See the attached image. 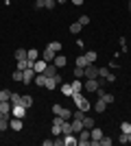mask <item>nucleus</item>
I'll return each mask as SVG.
<instances>
[{"label": "nucleus", "mask_w": 131, "mask_h": 146, "mask_svg": "<svg viewBox=\"0 0 131 146\" xmlns=\"http://www.w3.org/2000/svg\"><path fill=\"white\" fill-rule=\"evenodd\" d=\"M53 146H66V144H63V137H61V140H53Z\"/></svg>", "instance_id": "de8ad7c7"}, {"label": "nucleus", "mask_w": 131, "mask_h": 146, "mask_svg": "<svg viewBox=\"0 0 131 146\" xmlns=\"http://www.w3.org/2000/svg\"><path fill=\"white\" fill-rule=\"evenodd\" d=\"M13 57H15V61H20V59H26V50H24V48H18L15 52H13Z\"/></svg>", "instance_id": "c756f323"}, {"label": "nucleus", "mask_w": 131, "mask_h": 146, "mask_svg": "<svg viewBox=\"0 0 131 146\" xmlns=\"http://www.w3.org/2000/svg\"><path fill=\"white\" fill-rule=\"evenodd\" d=\"M11 116H13V118H24V116H26V107H24V105H13Z\"/></svg>", "instance_id": "9b49d317"}, {"label": "nucleus", "mask_w": 131, "mask_h": 146, "mask_svg": "<svg viewBox=\"0 0 131 146\" xmlns=\"http://www.w3.org/2000/svg\"><path fill=\"white\" fill-rule=\"evenodd\" d=\"M44 76H46V79H50V76H57V74H59V68L55 66V63H48V66H46V70H44Z\"/></svg>", "instance_id": "f8f14e48"}, {"label": "nucleus", "mask_w": 131, "mask_h": 146, "mask_svg": "<svg viewBox=\"0 0 131 146\" xmlns=\"http://www.w3.org/2000/svg\"><path fill=\"white\" fill-rule=\"evenodd\" d=\"M118 144H129V137H127V133H122V131H120V135H118Z\"/></svg>", "instance_id": "37998d69"}, {"label": "nucleus", "mask_w": 131, "mask_h": 146, "mask_svg": "<svg viewBox=\"0 0 131 146\" xmlns=\"http://www.w3.org/2000/svg\"><path fill=\"white\" fill-rule=\"evenodd\" d=\"M53 63H55V66L61 70V68L68 66V57H66V55H59V52H57V57H55V61H53Z\"/></svg>", "instance_id": "4468645a"}, {"label": "nucleus", "mask_w": 131, "mask_h": 146, "mask_svg": "<svg viewBox=\"0 0 131 146\" xmlns=\"http://www.w3.org/2000/svg\"><path fill=\"white\" fill-rule=\"evenodd\" d=\"M76 22H79L81 26H87V24H90V18H87V15H79V18H76Z\"/></svg>", "instance_id": "4c0bfd02"}, {"label": "nucleus", "mask_w": 131, "mask_h": 146, "mask_svg": "<svg viewBox=\"0 0 131 146\" xmlns=\"http://www.w3.org/2000/svg\"><path fill=\"white\" fill-rule=\"evenodd\" d=\"M46 66H48V63H46V61H44L42 57H39V59L35 61V63H33V70H35V74H42L44 70H46Z\"/></svg>", "instance_id": "2eb2a0df"}, {"label": "nucleus", "mask_w": 131, "mask_h": 146, "mask_svg": "<svg viewBox=\"0 0 131 146\" xmlns=\"http://www.w3.org/2000/svg\"><path fill=\"white\" fill-rule=\"evenodd\" d=\"M76 107H79V109H83V111H87V109H90V103H87L85 98H83V100H81L79 105H76Z\"/></svg>", "instance_id": "c03bdc74"}, {"label": "nucleus", "mask_w": 131, "mask_h": 146, "mask_svg": "<svg viewBox=\"0 0 131 146\" xmlns=\"http://www.w3.org/2000/svg\"><path fill=\"white\" fill-rule=\"evenodd\" d=\"M53 113H55V116H61L63 120H72V111L70 109H66V107H61V105H53Z\"/></svg>", "instance_id": "f257e3e1"}, {"label": "nucleus", "mask_w": 131, "mask_h": 146, "mask_svg": "<svg viewBox=\"0 0 131 146\" xmlns=\"http://www.w3.org/2000/svg\"><path fill=\"white\" fill-rule=\"evenodd\" d=\"M83 76H85V79H98V66L90 63V66L83 70Z\"/></svg>", "instance_id": "39448f33"}, {"label": "nucleus", "mask_w": 131, "mask_h": 146, "mask_svg": "<svg viewBox=\"0 0 131 146\" xmlns=\"http://www.w3.org/2000/svg\"><path fill=\"white\" fill-rule=\"evenodd\" d=\"M83 87H85L87 92H96L98 87H103V85H100L98 79H85V85H83Z\"/></svg>", "instance_id": "6e6552de"}, {"label": "nucleus", "mask_w": 131, "mask_h": 146, "mask_svg": "<svg viewBox=\"0 0 131 146\" xmlns=\"http://www.w3.org/2000/svg\"><path fill=\"white\" fill-rule=\"evenodd\" d=\"M33 79H35V70H33V68H29V70H22V83H24V85H31Z\"/></svg>", "instance_id": "423d86ee"}, {"label": "nucleus", "mask_w": 131, "mask_h": 146, "mask_svg": "<svg viewBox=\"0 0 131 146\" xmlns=\"http://www.w3.org/2000/svg\"><path fill=\"white\" fill-rule=\"evenodd\" d=\"M74 63H76L79 68H83V70H85V68L90 66V61L85 59V55H79V57H76V61H74Z\"/></svg>", "instance_id": "412c9836"}, {"label": "nucleus", "mask_w": 131, "mask_h": 146, "mask_svg": "<svg viewBox=\"0 0 131 146\" xmlns=\"http://www.w3.org/2000/svg\"><path fill=\"white\" fill-rule=\"evenodd\" d=\"M9 120H11V116L5 118V120H0V131H7V129H11V127H9Z\"/></svg>", "instance_id": "c9c22d12"}, {"label": "nucleus", "mask_w": 131, "mask_h": 146, "mask_svg": "<svg viewBox=\"0 0 131 146\" xmlns=\"http://www.w3.org/2000/svg\"><path fill=\"white\" fill-rule=\"evenodd\" d=\"M98 76H103L107 83H114V81H116V74L109 72V68H98Z\"/></svg>", "instance_id": "0eeeda50"}, {"label": "nucleus", "mask_w": 131, "mask_h": 146, "mask_svg": "<svg viewBox=\"0 0 131 146\" xmlns=\"http://www.w3.org/2000/svg\"><path fill=\"white\" fill-rule=\"evenodd\" d=\"M11 98V92L9 90H0V100H9Z\"/></svg>", "instance_id": "a19ab883"}, {"label": "nucleus", "mask_w": 131, "mask_h": 146, "mask_svg": "<svg viewBox=\"0 0 131 146\" xmlns=\"http://www.w3.org/2000/svg\"><path fill=\"white\" fill-rule=\"evenodd\" d=\"M22 105H24L26 109H31V105H33V96H29V94H24V96H22Z\"/></svg>", "instance_id": "c85d7f7f"}, {"label": "nucleus", "mask_w": 131, "mask_h": 146, "mask_svg": "<svg viewBox=\"0 0 131 146\" xmlns=\"http://www.w3.org/2000/svg\"><path fill=\"white\" fill-rule=\"evenodd\" d=\"M107 68H109V70H114V68H118V61H116V59H112V61H109V66H107Z\"/></svg>", "instance_id": "49530a36"}, {"label": "nucleus", "mask_w": 131, "mask_h": 146, "mask_svg": "<svg viewBox=\"0 0 131 146\" xmlns=\"http://www.w3.org/2000/svg\"><path fill=\"white\" fill-rule=\"evenodd\" d=\"M96 57H98V52H94V50H87V52H85V59L90 61V63H94V61H96Z\"/></svg>", "instance_id": "2f4dec72"}, {"label": "nucleus", "mask_w": 131, "mask_h": 146, "mask_svg": "<svg viewBox=\"0 0 131 146\" xmlns=\"http://www.w3.org/2000/svg\"><path fill=\"white\" fill-rule=\"evenodd\" d=\"M105 109H107V103L103 100V98H98V100H96V105H94V111H96V113H103Z\"/></svg>", "instance_id": "a211bd4d"}, {"label": "nucleus", "mask_w": 131, "mask_h": 146, "mask_svg": "<svg viewBox=\"0 0 131 146\" xmlns=\"http://www.w3.org/2000/svg\"><path fill=\"white\" fill-rule=\"evenodd\" d=\"M44 2L46 0H35V9H44Z\"/></svg>", "instance_id": "a18cd8bd"}, {"label": "nucleus", "mask_w": 131, "mask_h": 146, "mask_svg": "<svg viewBox=\"0 0 131 146\" xmlns=\"http://www.w3.org/2000/svg\"><path fill=\"white\" fill-rule=\"evenodd\" d=\"M33 83H35L37 87H46V76H44V74H35Z\"/></svg>", "instance_id": "aec40b11"}, {"label": "nucleus", "mask_w": 131, "mask_h": 146, "mask_svg": "<svg viewBox=\"0 0 131 146\" xmlns=\"http://www.w3.org/2000/svg\"><path fill=\"white\" fill-rule=\"evenodd\" d=\"M81 129H83V120H74L72 118V133H79Z\"/></svg>", "instance_id": "393cba45"}, {"label": "nucleus", "mask_w": 131, "mask_h": 146, "mask_svg": "<svg viewBox=\"0 0 131 146\" xmlns=\"http://www.w3.org/2000/svg\"><path fill=\"white\" fill-rule=\"evenodd\" d=\"M9 127H11L13 131H22V127H24V118H13V116H11Z\"/></svg>", "instance_id": "9d476101"}, {"label": "nucleus", "mask_w": 131, "mask_h": 146, "mask_svg": "<svg viewBox=\"0 0 131 146\" xmlns=\"http://www.w3.org/2000/svg\"><path fill=\"white\" fill-rule=\"evenodd\" d=\"M63 144H66V146H76V144H79V137H76V133L63 135Z\"/></svg>", "instance_id": "ddd939ff"}, {"label": "nucleus", "mask_w": 131, "mask_h": 146, "mask_svg": "<svg viewBox=\"0 0 131 146\" xmlns=\"http://www.w3.org/2000/svg\"><path fill=\"white\" fill-rule=\"evenodd\" d=\"M48 46H50V48H53V50H55V52H61V50H63L61 42H48Z\"/></svg>", "instance_id": "473e14b6"}, {"label": "nucleus", "mask_w": 131, "mask_h": 146, "mask_svg": "<svg viewBox=\"0 0 131 146\" xmlns=\"http://www.w3.org/2000/svg\"><path fill=\"white\" fill-rule=\"evenodd\" d=\"M70 2H72V5H76V7H81V5H83V0H70Z\"/></svg>", "instance_id": "09e8293b"}, {"label": "nucleus", "mask_w": 131, "mask_h": 146, "mask_svg": "<svg viewBox=\"0 0 131 146\" xmlns=\"http://www.w3.org/2000/svg\"><path fill=\"white\" fill-rule=\"evenodd\" d=\"M120 131L122 133H131V122H120Z\"/></svg>", "instance_id": "f704fd0d"}, {"label": "nucleus", "mask_w": 131, "mask_h": 146, "mask_svg": "<svg viewBox=\"0 0 131 146\" xmlns=\"http://www.w3.org/2000/svg\"><path fill=\"white\" fill-rule=\"evenodd\" d=\"M112 144H114L112 137H107V135H103V137H100V146H112Z\"/></svg>", "instance_id": "e433bc0d"}, {"label": "nucleus", "mask_w": 131, "mask_h": 146, "mask_svg": "<svg viewBox=\"0 0 131 146\" xmlns=\"http://www.w3.org/2000/svg\"><path fill=\"white\" fill-rule=\"evenodd\" d=\"M127 137H129V144H131V133H127Z\"/></svg>", "instance_id": "3c124183"}, {"label": "nucleus", "mask_w": 131, "mask_h": 146, "mask_svg": "<svg viewBox=\"0 0 131 146\" xmlns=\"http://www.w3.org/2000/svg\"><path fill=\"white\" fill-rule=\"evenodd\" d=\"M13 81H18V83H22V70H13Z\"/></svg>", "instance_id": "ea45409f"}, {"label": "nucleus", "mask_w": 131, "mask_h": 146, "mask_svg": "<svg viewBox=\"0 0 131 146\" xmlns=\"http://www.w3.org/2000/svg\"><path fill=\"white\" fill-rule=\"evenodd\" d=\"M118 42H120V52H127V50H129V46H127V39H125V37H120Z\"/></svg>", "instance_id": "58836bf2"}, {"label": "nucleus", "mask_w": 131, "mask_h": 146, "mask_svg": "<svg viewBox=\"0 0 131 146\" xmlns=\"http://www.w3.org/2000/svg\"><path fill=\"white\" fill-rule=\"evenodd\" d=\"M15 68H18V70H29V68H33V61H29V59H20L18 63H15Z\"/></svg>", "instance_id": "f3484780"}, {"label": "nucleus", "mask_w": 131, "mask_h": 146, "mask_svg": "<svg viewBox=\"0 0 131 146\" xmlns=\"http://www.w3.org/2000/svg\"><path fill=\"white\" fill-rule=\"evenodd\" d=\"M68 133H72V122L63 120V124H61V135H68Z\"/></svg>", "instance_id": "4be33fe9"}, {"label": "nucleus", "mask_w": 131, "mask_h": 146, "mask_svg": "<svg viewBox=\"0 0 131 146\" xmlns=\"http://www.w3.org/2000/svg\"><path fill=\"white\" fill-rule=\"evenodd\" d=\"M26 59H29V61H33V63H35V61L39 59V50H35V48L26 50Z\"/></svg>", "instance_id": "6ab92c4d"}, {"label": "nucleus", "mask_w": 131, "mask_h": 146, "mask_svg": "<svg viewBox=\"0 0 131 146\" xmlns=\"http://www.w3.org/2000/svg\"><path fill=\"white\" fill-rule=\"evenodd\" d=\"M127 7H129V11H131V0H129V5H127Z\"/></svg>", "instance_id": "603ef678"}, {"label": "nucleus", "mask_w": 131, "mask_h": 146, "mask_svg": "<svg viewBox=\"0 0 131 146\" xmlns=\"http://www.w3.org/2000/svg\"><path fill=\"white\" fill-rule=\"evenodd\" d=\"M72 118H74V120H83V118H85V111L76 107V111H72Z\"/></svg>", "instance_id": "7c9ffc66"}, {"label": "nucleus", "mask_w": 131, "mask_h": 146, "mask_svg": "<svg viewBox=\"0 0 131 146\" xmlns=\"http://www.w3.org/2000/svg\"><path fill=\"white\" fill-rule=\"evenodd\" d=\"M81 31H83V26L79 24V22H72V24H70V33H72V35H79Z\"/></svg>", "instance_id": "5701e85b"}, {"label": "nucleus", "mask_w": 131, "mask_h": 146, "mask_svg": "<svg viewBox=\"0 0 131 146\" xmlns=\"http://www.w3.org/2000/svg\"><path fill=\"white\" fill-rule=\"evenodd\" d=\"M72 74H74V79H83V68L76 66L74 70H72Z\"/></svg>", "instance_id": "79ce46f5"}, {"label": "nucleus", "mask_w": 131, "mask_h": 146, "mask_svg": "<svg viewBox=\"0 0 131 146\" xmlns=\"http://www.w3.org/2000/svg\"><path fill=\"white\" fill-rule=\"evenodd\" d=\"M59 90H61L63 96H72V94H74V90H72V85H70V83H61V85H59Z\"/></svg>", "instance_id": "dca6fc26"}, {"label": "nucleus", "mask_w": 131, "mask_h": 146, "mask_svg": "<svg viewBox=\"0 0 131 146\" xmlns=\"http://www.w3.org/2000/svg\"><path fill=\"white\" fill-rule=\"evenodd\" d=\"M55 7H57V0H46L44 2V9H48V11H53Z\"/></svg>", "instance_id": "72a5a7b5"}, {"label": "nucleus", "mask_w": 131, "mask_h": 146, "mask_svg": "<svg viewBox=\"0 0 131 146\" xmlns=\"http://www.w3.org/2000/svg\"><path fill=\"white\" fill-rule=\"evenodd\" d=\"M61 124H63V118H61V116H55V118H53V129H50V131H53V135H55V137H59V135H61Z\"/></svg>", "instance_id": "20e7f679"}, {"label": "nucleus", "mask_w": 131, "mask_h": 146, "mask_svg": "<svg viewBox=\"0 0 131 146\" xmlns=\"http://www.w3.org/2000/svg\"><path fill=\"white\" fill-rule=\"evenodd\" d=\"M66 2H68V0H57V5H66Z\"/></svg>", "instance_id": "8fccbe9b"}, {"label": "nucleus", "mask_w": 131, "mask_h": 146, "mask_svg": "<svg viewBox=\"0 0 131 146\" xmlns=\"http://www.w3.org/2000/svg\"><path fill=\"white\" fill-rule=\"evenodd\" d=\"M63 83V76L61 74H57V76H50V79H46V87L48 90H57V87Z\"/></svg>", "instance_id": "7ed1b4c3"}, {"label": "nucleus", "mask_w": 131, "mask_h": 146, "mask_svg": "<svg viewBox=\"0 0 131 146\" xmlns=\"http://www.w3.org/2000/svg\"><path fill=\"white\" fill-rule=\"evenodd\" d=\"M83 127H85V129L96 127V120H94V118H90V116H85V118H83Z\"/></svg>", "instance_id": "bb28decb"}, {"label": "nucleus", "mask_w": 131, "mask_h": 146, "mask_svg": "<svg viewBox=\"0 0 131 146\" xmlns=\"http://www.w3.org/2000/svg\"><path fill=\"white\" fill-rule=\"evenodd\" d=\"M96 94H98V98H103V100H105L107 105H112L114 100H116V98H114V94H109V92H105V90H103V87H98V90H96Z\"/></svg>", "instance_id": "1a4fd4ad"}, {"label": "nucleus", "mask_w": 131, "mask_h": 146, "mask_svg": "<svg viewBox=\"0 0 131 146\" xmlns=\"http://www.w3.org/2000/svg\"><path fill=\"white\" fill-rule=\"evenodd\" d=\"M90 133H92V140H100V137H103V131H100L98 127H92Z\"/></svg>", "instance_id": "b1692460"}, {"label": "nucleus", "mask_w": 131, "mask_h": 146, "mask_svg": "<svg viewBox=\"0 0 131 146\" xmlns=\"http://www.w3.org/2000/svg\"><path fill=\"white\" fill-rule=\"evenodd\" d=\"M70 85H72V90H74V92H83V81L81 79H74Z\"/></svg>", "instance_id": "cd10ccee"}, {"label": "nucleus", "mask_w": 131, "mask_h": 146, "mask_svg": "<svg viewBox=\"0 0 131 146\" xmlns=\"http://www.w3.org/2000/svg\"><path fill=\"white\" fill-rule=\"evenodd\" d=\"M11 105H22V94H15V92H11Z\"/></svg>", "instance_id": "a878e982"}, {"label": "nucleus", "mask_w": 131, "mask_h": 146, "mask_svg": "<svg viewBox=\"0 0 131 146\" xmlns=\"http://www.w3.org/2000/svg\"><path fill=\"white\" fill-rule=\"evenodd\" d=\"M39 57H42L44 61H46V63H53V61H55V57H57V52L53 48H50V46H46V48L42 50V52H39Z\"/></svg>", "instance_id": "f03ea898"}]
</instances>
